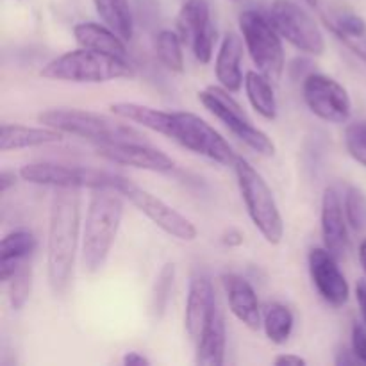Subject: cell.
Listing matches in <instances>:
<instances>
[{
  "label": "cell",
  "instance_id": "30bf717a",
  "mask_svg": "<svg viewBox=\"0 0 366 366\" xmlns=\"http://www.w3.org/2000/svg\"><path fill=\"white\" fill-rule=\"evenodd\" d=\"M275 31L300 52L322 56L325 52V36L317 21L292 0H275L268 11Z\"/></svg>",
  "mask_w": 366,
  "mask_h": 366
},
{
  "label": "cell",
  "instance_id": "6da1fadb",
  "mask_svg": "<svg viewBox=\"0 0 366 366\" xmlns=\"http://www.w3.org/2000/svg\"><path fill=\"white\" fill-rule=\"evenodd\" d=\"M81 229V192L57 188L52 197L46 238V275L54 295H63L74 275Z\"/></svg>",
  "mask_w": 366,
  "mask_h": 366
},
{
  "label": "cell",
  "instance_id": "d4e9b609",
  "mask_svg": "<svg viewBox=\"0 0 366 366\" xmlns=\"http://www.w3.org/2000/svg\"><path fill=\"white\" fill-rule=\"evenodd\" d=\"M245 92L250 106L267 120L277 118V100H275L272 81L261 71H247Z\"/></svg>",
  "mask_w": 366,
  "mask_h": 366
},
{
  "label": "cell",
  "instance_id": "f546056e",
  "mask_svg": "<svg viewBox=\"0 0 366 366\" xmlns=\"http://www.w3.org/2000/svg\"><path fill=\"white\" fill-rule=\"evenodd\" d=\"M327 27L338 36V39L350 38L360 39L366 36V21L363 16L352 13V11H340L331 18H325Z\"/></svg>",
  "mask_w": 366,
  "mask_h": 366
},
{
  "label": "cell",
  "instance_id": "8992f818",
  "mask_svg": "<svg viewBox=\"0 0 366 366\" xmlns=\"http://www.w3.org/2000/svg\"><path fill=\"white\" fill-rule=\"evenodd\" d=\"M239 31L254 64L272 82L281 81L285 71V49L281 34L275 31L268 14L249 9L239 14Z\"/></svg>",
  "mask_w": 366,
  "mask_h": 366
},
{
  "label": "cell",
  "instance_id": "7a4b0ae2",
  "mask_svg": "<svg viewBox=\"0 0 366 366\" xmlns=\"http://www.w3.org/2000/svg\"><path fill=\"white\" fill-rule=\"evenodd\" d=\"M120 193L113 189H93L82 231V264L88 274L106 267L124 217Z\"/></svg>",
  "mask_w": 366,
  "mask_h": 366
},
{
  "label": "cell",
  "instance_id": "7402d4cb",
  "mask_svg": "<svg viewBox=\"0 0 366 366\" xmlns=\"http://www.w3.org/2000/svg\"><path fill=\"white\" fill-rule=\"evenodd\" d=\"M75 41L79 46L88 50H95V52L109 54V56L122 57L127 59V46H125V39L120 38L113 29L107 27L106 24L100 25L95 21H81L74 27Z\"/></svg>",
  "mask_w": 366,
  "mask_h": 366
},
{
  "label": "cell",
  "instance_id": "1f68e13d",
  "mask_svg": "<svg viewBox=\"0 0 366 366\" xmlns=\"http://www.w3.org/2000/svg\"><path fill=\"white\" fill-rule=\"evenodd\" d=\"M345 217L354 231L366 229V195L356 186H350L345 193Z\"/></svg>",
  "mask_w": 366,
  "mask_h": 366
},
{
  "label": "cell",
  "instance_id": "4fadbf2b",
  "mask_svg": "<svg viewBox=\"0 0 366 366\" xmlns=\"http://www.w3.org/2000/svg\"><path fill=\"white\" fill-rule=\"evenodd\" d=\"M120 195H124L125 199H129V202L134 207H138L147 218H149L152 224H156L161 231H164L167 234L174 236L175 239H181V242H193L199 234L195 225L188 220L186 217H182L177 209H174L172 206H168L164 200L157 199L152 193L145 192L139 186H136L134 182L129 181L125 184V188L122 189Z\"/></svg>",
  "mask_w": 366,
  "mask_h": 366
},
{
  "label": "cell",
  "instance_id": "d6a6232c",
  "mask_svg": "<svg viewBox=\"0 0 366 366\" xmlns=\"http://www.w3.org/2000/svg\"><path fill=\"white\" fill-rule=\"evenodd\" d=\"M345 147L350 157L366 168V122H352L347 125Z\"/></svg>",
  "mask_w": 366,
  "mask_h": 366
},
{
  "label": "cell",
  "instance_id": "603a6c76",
  "mask_svg": "<svg viewBox=\"0 0 366 366\" xmlns=\"http://www.w3.org/2000/svg\"><path fill=\"white\" fill-rule=\"evenodd\" d=\"M225 345H227L225 322L220 311L217 310L200 338L197 340L195 363L202 366H222L225 361Z\"/></svg>",
  "mask_w": 366,
  "mask_h": 366
},
{
  "label": "cell",
  "instance_id": "4316f807",
  "mask_svg": "<svg viewBox=\"0 0 366 366\" xmlns=\"http://www.w3.org/2000/svg\"><path fill=\"white\" fill-rule=\"evenodd\" d=\"M293 325H295V318H293V313L285 304H268L267 310H264L263 329L264 335L272 343L282 345V343L288 342L293 332Z\"/></svg>",
  "mask_w": 366,
  "mask_h": 366
},
{
  "label": "cell",
  "instance_id": "ab89813d",
  "mask_svg": "<svg viewBox=\"0 0 366 366\" xmlns=\"http://www.w3.org/2000/svg\"><path fill=\"white\" fill-rule=\"evenodd\" d=\"M335 363L336 365H356V363H360V361H357V357L354 356V352H349V350L343 349L342 352H338V357H336Z\"/></svg>",
  "mask_w": 366,
  "mask_h": 366
},
{
  "label": "cell",
  "instance_id": "52a82bcc",
  "mask_svg": "<svg viewBox=\"0 0 366 366\" xmlns=\"http://www.w3.org/2000/svg\"><path fill=\"white\" fill-rule=\"evenodd\" d=\"M20 177L25 182L52 188L113 189L122 193L129 179L106 170L88 167H66L56 163H31L21 167Z\"/></svg>",
  "mask_w": 366,
  "mask_h": 366
},
{
  "label": "cell",
  "instance_id": "5b68a950",
  "mask_svg": "<svg viewBox=\"0 0 366 366\" xmlns=\"http://www.w3.org/2000/svg\"><path fill=\"white\" fill-rule=\"evenodd\" d=\"M39 124L66 134L79 136L95 145L142 142L143 136L127 124L106 114L82 109H49L38 117Z\"/></svg>",
  "mask_w": 366,
  "mask_h": 366
},
{
  "label": "cell",
  "instance_id": "e0dca14e",
  "mask_svg": "<svg viewBox=\"0 0 366 366\" xmlns=\"http://www.w3.org/2000/svg\"><path fill=\"white\" fill-rule=\"evenodd\" d=\"M217 300H214V290L209 277L206 275H195L189 282L188 300H186L184 313V329L193 342L200 338L202 331L217 311Z\"/></svg>",
  "mask_w": 366,
  "mask_h": 366
},
{
  "label": "cell",
  "instance_id": "836d02e7",
  "mask_svg": "<svg viewBox=\"0 0 366 366\" xmlns=\"http://www.w3.org/2000/svg\"><path fill=\"white\" fill-rule=\"evenodd\" d=\"M352 352L360 363L366 365V329L360 324L352 327Z\"/></svg>",
  "mask_w": 366,
  "mask_h": 366
},
{
  "label": "cell",
  "instance_id": "f1b7e54d",
  "mask_svg": "<svg viewBox=\"0 0 366 366\" xmlns=\"http://www.w3.org/2000/svg\"><path fill=\"white\" fill-rule=\"evenodd\" d=\"M175 281V264L164 263L163 268L157 274L156 282H154L152 290V300H150V307H152L154 317L161 318L167 311L168 302H170L172 290H174Z\"/></svg>",
  "mask_w": 366,
  "mask_h": 366
},
{
  "label": "cell",
  "instance_id": "2e32d148",
  "mask_svg": "<svg viewBox=\"0 0 366 366\" xmlns=\"http://www.w3.org/2000/svg\"><path fill=\"white\" fill-rule=\"evenodd\" d=\"M345 207L335 188H327L322 197V238L324 247L336 257L343 259L349 250Z\"/></svg>",
  "mask_w": 366,
  "mask_h": 366
},
{
  "label": "cell",
  "instance_id": "b9f144b4",
  "mask_svg": "<svg viewBox=\"0 0 366 366\" xmlns=\"http://www.w3.org/2000/svg\"><path fill=\"white\" fill-rule=\"evenodd\" d=\"M304 2H306L307 6H311V7H317L318 6V0H304Z\"/></svg>",
  "mask_w": 366,
  "mask_h": 366
},
{
  "label": "cell",
  "instance_id": "ac0fdd59",
  "mask_svg": "<svg viewBox=\"0 0 366 366\" xmlns=\"http://www.w3.org/2000/svg\"><path fill=\"white\" fill-rule=\"evenodd\" d=\"M222 285H224L225 295H227L231 313L245 327L257 331L261 327V310L252 285L238 274L222 275Z\"/></svg>",
  "mask_w": 366,
  "mask_h": 366
},
{
  "label": "cell",
  "instance_id": "8fae6325",
  "mask_svg": "<svg viewBox=\"0 0 366 366\" xmlns=\"http://www.w3.org/2000/svg\"><path fill=\"white\" fill-rule=\"evenodd\" d=\"M302 97L311 113L329 124H345L352 113L347 89L329 75H307L302 82Z\"/></svg>",
  "mask_w": 366,
  "mask_h": 366
},
{
  "label": "cell",
  "instance_id": "7c38bea8",
  "mask_svg": "<svg viewBox=\"0 0 366 366\" xmlns=\"http://www.w3.org/2000/svg\"><path fill=\"white\" fill-rule=\"evenodd\" d=\"M177 32L182 43L189 46L199 63L207 64L213 59L217 29L211 24V9L207 0H186L177 14Z\"/></svg>",
  "mask_w": 366,
  "mask_h": 366
},
{
  "label": "cell",
  "instance_id": "cb8c5ba5",
  "mask_svg": "<svg viewBox=\"0 0 366 366\" xmlns=\"http://www.w3.org/2000/svg\"><path fill=\"white\" fill-rule=\"evenodd\" d=\"M111 113L117 114L118 118L127 122H134V124L142 125V127L150 129L154 132L167 136L170 134L172 125V113L161 109H154V107L143 106V104L136 102H117L109 106Z\"/></svg>",
  "mask_w": 366,
  "mask_h": 366
},
{
  "label": "cell",
  "instance_id": "5bb4252c",
  "mask_svg": "<svg viewBox=\"0 0 366 366\" xmlns=\"http://www.w3.org/2000/svg\"><path fill=\"white\" fill-rule=\"evenodd\" d=\"M97 156L109 161V163L139 168V170L147 172H157V174H168L175 168L174 159L170 156L142 142L97 145Z\"/></svg>",
  "mask_w": 366,
  "mask_h": 366
},
{
  "label": "cell",
  "instance_id": "484cf974",
  "mask_svg": "<svg viewBox=\"0 0 366 366\" xmlns=\"http://www.w3.org/2000/svg\"><path fill=\"white\" fill-rule=\"evenodd\" d=\"M92 2L104 24L113 29L125 41H131L134 34V24H132L129 0H92Z\"/></svg>",
  "mask_w": 366,
  "mask_h": 366
},
{
  "label": "cell",
  "instance_id": "9a60e30c",
  "mask_svg": "<svg viewBox=\"0 0 366 366\" xmlns=\"http://www.w3.org/2000/svg\"><path fill=\"white\" fill-rule=\"evenodd\" d=\"M310 274L322 299L335 307H342L350 297L349 282L340 270L338 259L327 249H313L310 252Z\"/></svg>",
  "mask_w": 366,
  "mask_h": 366
},
{
  "label": "cell",
  "instance_id": "ffe728a7",
  "mask_svg": "<svg viewBox=\"0 0 366 366\" xmlns=\"http://www.w3.org/2000/svg\"><path fill=\"white\" fill-rule=\"evenodd\" d=\"M34 250L36 236L27 229H18L4 236L0 243V281L9 282Z\"/></svg>",
  "mask_w": 366,
  "mask_h": 366
},
{
  "label": "cell",
  "instance_id": "8d00e7d4",
  "mask_svg": "<svg viewBox=\"0 0 366 366\" xmlns=\"http://www.w3.org/2000/svg\"><path fill=\"white\" fill-rule=\"evenodd\" d=\"M122 363L125 366H149L150 360L139 352H127L122 357Z\"/></svg>",
  "mask_w": 366,
  "mask_h": 366
},
{
  "label": "cell",
  "instance_id": "d590c367",
  "mask_svg": "<svg viewBox=\"0 0 366 366\" xmlns=\"http://www.w3.org/2000/svg\"><path fill=\"white\" fill-rule=\"evenodd\" d=\"M222 243L227 247H239L243 243V234L238 229H229L222 234Z\"/></svg>",
  "mask_w": 366,
  "mask_h": 366
},
{
  "label": "cell",
  "instance_id": "44dd1931",
  "mask_svg": "<svg viewBox=\"0 0 366 366\" xmlns=\"http://www.w3.org/2000/svg\"><path fill=\"white\" fill-rule=\"evenodd\" d=\"M64 132L52 127H29L20 124H2L0 127V150L32 149V147L50 145V143L63 142Z\"/></svg>",
  "mask_w": 366,
  "mask_h": 366
},
{
  "label": "cell",
  "instance_id": "3957f363",
  "mask_svg": "<svg viewBox=\"0 0 366 366\" xmlns=\"http://www.w3.org/2000/svg\"><path fill=\"white\" fill-rule=\"evenodd\" d=\"M132 75L134 74L127 59L82 49V46L56 57L41 70V77L52 81L92 82V84L129 79Z\"/></svg>",
  "mask_w": 366,
  "mask_h": 366
},
{
  "label": "cell",
  "instance_id": "f35d334b",
  "mask_svg": "<svg viewBox=\"0 0 366 366\" xmlns=\"http://www.w3.org/2000/svg\"><path fill=\"white\" fill-rule=\"evenodd\" d=\"M356 297H357V304H360L361 315H363V320H365V324H366V282L365 281L357 282Z\"/></svg>",
  "mask_w": 366,
  "mask_h": 366
},
{
  "label": "cell",
  "instance_id": "74e56055",
  "mask_svg": "<svg viewBox=\"0 0 366 366\" xmlns=\"http://www.w3.org/2000/svg\"><path fill=\"white\" fill-rule=\"evenodd\" d=\"M14 184H16V174L9 170H4L2 174H0V192L6 193L7 189Z\"/></svg>",
  "mask_w": 366,
  "mask_h": 366
},
{
  "label": "cell",
  "instance_id": "ba28073f",
  "mask_svg": "<svg viewBox=\"0 0 366 366\" xmlns=\"http://www.w3.org/2000/svg\"><path fill=\"white\" fill-rule=\"evenodd\" d=\"M199 100L214 118H218L236 138L242 139L254 152L261 154L264 157L274 156V142L268 138L267 132H263L252 124V120L247 117L242 106L229 95L227 89L209 86V88L202 89L199 93Z\"/></svg>",
  "mask_w": 366,
  "mask_h": 366
},
{
  "label": "cell",
  "instance_id": "9c48e42d",
  "mask_svg": "<svg viewBox=\"0 0 366 366\" xmlns=\"http://www.w3.org/2000/svg\"><path fill=\"white\" fill-rule=\"evenodd\" d=\"M168 138L177 142L184 149L199 154V156L207 157L229 167L234 163L236 154L232 147L225 142L224 136L211 127L204 118L197 114L188 113V111H174L172 113V125Z\"/></svg>",
  "mask_w": 366,
  "mask_h": 366
},
{
  "label": "cell",
  "instance_id": "277c9868",
  "mask_svg": "<svg viewBox=\"0 0 366 366\" xmlns=\"http://www.w3.org/2000/svg\"><path fill=\"white\" fill-rule=\"evenodd\" d=\"M232 168H234L239 193H242L252 224L268 243L279 245L285 236V222H282L281 211H279L270 186L267 184L263 175L243 157L236 156Z\"/></svg>",
  "mask_w": 366,
  "mask_h": 366
},
{
  "label": "cell",
  "instance_id": "e575fe53",
  "mask_svg": "<svg viewBox=\"0 0 366 366\" xmlns=\"http://www.w3.org/2000/svg\"><path fill=\"white\" fill-rule=\"evenodd\" d=\"M275 366H300L307 365V361L304 357L297 356V354H281L274 360Z\"/></svg>",
  "mask_w": 366,
  "mask_h": 366
},
{
  "label": "cell",
  "instance_id": "4dcf8cb0",
  "mask_svg": "<svg viewBox=\"0 0 366 366\" xmlns=\"http://www.w3.org/2000/svg\"><path fill=\"white\" fill-rule=\"evenodd\" d=\"M32 292V268L25 263L13 277L9 279V304L14 311H20L27 304Z\"/></svg>",
  "mask_w": 366,
  "mask_h": 366
},
{
  "label": "cell",
  "instance_id": "60d3db41",
  "mask_svg": "<svg viewBox=\"0 0 366 366\" xmlns=\"http://www.w3.org/2000/svg\"><path fill=\"white\" fill-rule=\"evenodd\" d=\"M360 263H361V267H363V272L366 275V239H363L360 245Z\"/></svg>",
  "mask_w": 366,
  "mask_h": 366
},
{
  "label": "cell",
  "instance_id": "83f0119b",
  "mask_svg": "<svg viewBox=\"0 0 366 366\" xmlns=\"http://www.w3.org/2000/svg\"><path fill=\"white\" fill-rule=\"evenodd\" d=\"M182 39L175 31H161L156 39V52L161 64L172 74H182L184 71V50H182Z\"/></svg>",
  "mask_w": 366,
  "mask_h": 366
},
{
  "label": "cell",
  "instance_id": "d6986e66",
  "mask_svg": "<svg viewBox=\"0 0 366 366\" xmlns=\"http://www.w3.org/2000/svg\"><path fill=\"white\" fill-rule=\"evenodd\" d=\"M243 39L234 32L225 34L214 61V74L218 82L229 93H238L243 84L242 57H243Z\"/></svg>",
  "mask_w": 366,
  "mask_h": 366
}]
</instances>
